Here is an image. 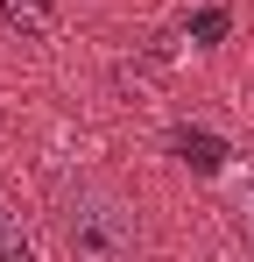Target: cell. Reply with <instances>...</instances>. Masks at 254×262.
Wrapping results in <instances>:
<instances>
[{"label":"cell","mask_w":254,"mask_h":262,"mask_svg":"<svg viewBox=\"0 0 254 262\" xmlns=\"http://www.w3.org/2000/svg\"><path fill=\"white\" fill-rule=\"evenodd\" d=\"M57 227H64V248L78 262H134V248H141V227L127 213V199L106 184H64Z\"/></svg>","instance_id":"obj_1"},{"label":"cell","mask_w":254,"mask_h":262,"mask_svg":"<svg viewBox=\"0 0 254 262\" xmlns=\"http://www.w3.org/2000/svg\"><path fill=\"white\" fill-rule=\"evenodd\" d=\"M169 149H176L198 177H219V170H226V156H233V149H226L219 135H205V128H176V135H169Z\"/></svg>","instance_id":"obj_2"},{"label":"cell","mask_w":254,"mask_h":262,"mask_svg":"<svg viewBox=\"0 0 254 262\" xmlns=\"http://www.w3.org/2000/svg\"><path fill=\"white\" fill-rule=\"evenodd\" d=\"M0 21H7V29H21V36L36 43V36H49L57 7H49V0H0Z\"/></svg>","instance_id":"obj_3"},{"label":"cell","mask_w":254,"mask_h":262,"mask_svg":"<svg viewBox=\"0 0 254 262\" xmlns=\"http://www.w3.org/2000/svg\"><path fill=\"white\" fill-rule=\"evenodd\" d=\"M226 29H233V14H226V7H198V14H191V43H226Z\"/></svg>","instance_id":"obj_4"},{"label":"cell","mask_w":254,"mask_h":262,"mask_svg":"<svg viewBox=\"0 0 254 262\" xmlns=\"http://www.w3.org/2000/svg\"><path fill=\"white\" fill-rule=\"evenodd\" d=\"M233 213H240V227L254 234V170H240V177H233Z\"/></svg>","instance_id":"obj_5"},{"label":"cell","mask_w":254,"mask_h":262,"mask_svg":"<svg viewBox=\"0 0 254 262\" xmlns=\"http://www.w3.org/2000/svg\"><path fill=\"white\" fill-rule=\"evenodd\" d=\"M21 248H29V241H21V220L7 213V199H0V262H7V255H21Z\"/></svg>","instance_id":"obj_6"}]
</instances>
